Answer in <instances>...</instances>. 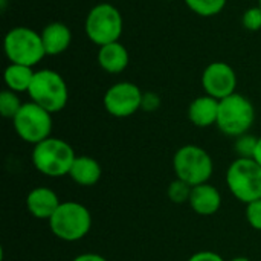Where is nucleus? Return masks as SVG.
<instances>
[{
  "instance_id": "obj_1",
  "label": "nucleus",
  "mask_w": 261,
  "mask_h": 261,
  "mask_svg": "<svg viewBox=\"0 0 261 261\" xmlns=\"http://www.w3.org/2000/svg\"><path fill=\"white\" fill-rule=\"evenodd\" d=\"M31 159L35 170L41 174L47 177H63L69 176L76 154L69 142L50 136L34 145Z\"/></svg>"
},
{
  "instance_id": "obj_2",
  "label": "nucleus",
  "mask_w": 261,
  "mask_h": 261,
  "mask_svg": "<svg viewBox=\"0 0 261 261\" xmlns=\"http://www.w3.org/2000/svg\"><path fill=\"white\" fill-rule=\"evenodd\" d=\"M49 228L63 242H80L92 228V214L83 203L61 202L55 214L49 219Z\"/></svg>"
},
{
  "instance_id": "obj_3",
  "label": "nucleus",
  "mask_w": 261,
  "mask_h": 261,
  "mask_svg": "<svg viewBox=\"0 0 261 261\" xmlns=\"http://www.w3.org/2000/svg\"><path fill=\"white\" fill-rule=\"evenodd\" d=\"M3 50L9 63L29 67H34L46 57L41 34L24 26H17L6 32L3 40Z\"/></svg>"
},
{
  "instance_id": "obj_4",
  "label": "nucleus",
  "mask_w": 261,
  "mask_h": 261,
  "mask_svg": "<svg viewBox=\"0 0 261 261\" xmlns=\"http://www.w3.org/2000/svg\"><path fill=\"white\" fill-rule=\"evenodd\" d=\"M28 95L32 102L38 104L49 113H57L66 107L69 89L58 72L52 69H41L35 72Z\"/></svg>"
},
{
  "instance_id": "obj_5",
  "label": "nucleus",
  "mask_w": 261,
  "mask_h": 261,
  "mask_svg": "<svg viewBox=\"0 0 261 261\" xmlns=\"http://www.w3.org/2000/svg\"><path fill=\"white\" fill-rule=\"evenodd\" d=\"M173 170L176 177L190 187L206 184L214 171V164L208 151L199 145H184L173 158Z\"/></svg>"
},
{
  "instance_id": "obj_6",
  "label": "nucleus",
  "mask_w": 261,
  "mask_h": 261,
  "mask_svg": "<svg viewBox=\"0 0 261 261\" xmlns=\"http://www.w3.org/2000/svg\"><path fill=\"white\" fill-rule=\"evenodd\" d=\"M84 31L89 40L98 47L119 41L124 31L122 14L110 3H98L87 12Z\"/></svg>"
},
{
  "instance_id": "obj_7",
  "label": "nucleus",
  "mask_w": 261,
  "mask_h": 261,
  "mask_svg": "<svg viewBox=\"0 0 261 261\" xmlns=\"http://www.w3.org/2000/svg\"><path fill=\"white\" fill-rule=\"evenodd\" d=\"M255 121L254 104L240 93H232L219 102V130L231 138H239L249 132Z\"/></svg>"
},
{
  "instance_id": "obj_8",
  "label": "nucleus",
  "mask_w": 261,
  "mask_h": 261,
  "mask_svg": "<svg viewBox=\"0 0 261 261\" xmlns=\"http://www.w3.org/2000/svg\"><path fill=\"white\" fill-rule=\"evenodd\" d=\"M226 185L242 203L261 199V165L254 159H236L226 171Z\"/></svg>"
},
{
  "instance_id": "obj_9",
  "label": "nucleus",
  "mask_w": 261,
  "mask_h": 261,
  "mask_svg": "<svg viewBox=\"0 0 261 261\" xmlns=\"http://www.w3.org/2000/svg\"><path fill=\"white\" fill-rule=\"evenodd\" d=\"M12 125L21 141L37 145L41 141L50 138L52 113L32 101L23 102L21 109L12 119Z\"/></svg>"
},
{
  "instance_id": "obj_10",
  "label": "nucleus",
  "mask_w": 261,
  "mask_h": 261,
  "mask_svg": "<svg viewBox=\"0 0 261 261\" xmlns=\"http://www.w3.org/2000/svg\"><path fill=\"white\" fill-rule=\"evenodd\" d=\"M144 93L130 81H121L107 89L102 98L104 109L115 118H128L142 107Z\"/></svg>"
},
{
  "instance_id": "obj_11",
  "label": "nucleus",
  "mask_w": 261,
  "mask_h": 261,
  "mask_svg": "<svg viewBox=\"0 0 261 261\" xmlns=\"http://www.w3.org/2000/svg\"><path fill=\"white\" fill-rule=\"evenodd\" d=\"M202 87L205 95H210L216 99H223L237 89V75L232 66L225 61H213L208 64L202 73Z\"/></svg>"
},
{
  "instance_id": "obj_12",
  "label": "nucleus",
  "mask_w": 261,
  "mask_h": 261,
  "mask_svg": "<svg viewBox=\"0 0 261 261\" xmlns=\"http://www.w3.org/2000/svg\"><path fill=\"white\" fill-rule=\"evenodd\" d=\"M61 200L58 199L57 193L47 187H37L29 191L26 197V208L29 214L38 220H47L55 214Z\"/></svg>"
},
{
  "instance_id": "obj_13",
  "label": "nucleus",
  "mask_w": 261,
  "mask_h": 261,
  "mask_svg": "<svg viewBox=\"0 0 261 261\" xmlns=\"http://www.w3.org/2000/svg\"><path fill=\"white\" fill-rule=\"evenodd\" d=\"M188 205L199 216H214L222 206L220 191L208 182L193 187Z\"/></svg>"
},
{
  "instance_id": "obj_14",
  "label": "nucleus",
  "mask_w": 261,
  "mask_h": 261,
  "mask_svg": "<svg viewBox=\"0 0 261 261\" xmlns=\"http://www.w3.org/2000/svg\"><path fill=\"white\" fill-rule=\"evenodd\" d=\"M40 34L46 55H60L66 52L72 43L70 28L63 21H52L46 24Z\"/></svg>"
},
{
  "instance_id": "obj_15",
  "label": "nucleus",
  "mask_w": 261,
  "mask_h": 261,
  "mask_svg": "<svg viewBox=\"0 0 261 261\" xmlns=\"http://www.w3.org/2000/svg\"><path fill=\"white\" fill-rule=\"evenodd\" d=\"M219 99L210 96V95H203L196 98L194 101H191L190 107H188V118L191 121V124H194L196 127L205 128V127H211L214 124H217V118H219Z\"/></svg>"
},
{
  "instance_id": "obj_16",
  "label": "nucleus",
  "mask_w": 261,
  "mask_h": 261,
  "mask_svg": "<svg viewBox=\"0 0 261 261\" xmlns=\"http://www.w3.org/2000/svg\"><path fill=\"white\" fill-rule=\"evenodd\" d=\"M130 55L119 41L104 44L98 49V64L107 73H121L128 66Z\"/></svg>"
},
{
  "instance_id": "obj_17",
  "label": "nucleus",
  "mask_w": 261,
  "mask_h": 261,
  "mask_svg": "<svg viewBox=\"0 0 261 261\" xmlns=\"http://www.w3.org/2000/svg\"><path fill=\"white\" fill-rule=\"evenodd\" d=\"M102 174L101 165L90 156H76L69 171V177L80 187H93Z\"/></svg>"
},
{
  "instance_id": "obj_18",
  "label": "nucleus",
  "mask_w": 261,
  "mask_h": 261,
  "mask_svg": "<svg viewBox=\"0 0 261 261\" xmlns=\"http://www.w3.org/2000/svg\"><path fill=\"white\" fill-rule=\"evenodd\" d=\"M34 75H35V70L32 67L9 63V66L5 69L3 80H5L6 89L12 90L15 93H21V92L29 90Z\"/></svg>"
},
{
  "instance_id": "obj_19",
  "label": "nucleus",
  "mask_w": 261,
  "mask_h": 261,
  "mask_svg": "<svg viewBox=\"0 0 261 261\" xmlns=\"http://www.w3.org/2000/svg\"><path fill=\"white\" fill-rule=\"evenodd\" d=\"M185 3L194 14L200 17L219 15L226 6V0H185Z\"/></svg>"
},
{
  "instance_id": "obj_20",
  "label": "nucleus",
  "mask_w": 261,
  "mask_h": 261,
  "mask_svg": "<svg viewBox=\"0 0 261 261\" xmlns=\"http://www.w3.org/2000/svg\"><path fill=\"white\" fill-rule=\"evenodd\" d=\"M23 102L20 101L18 95L9 89L2 90L0 93V113L6 119H14L18 110L21 109Z\"/></svg>"
},
{
  "instance_id": "obj_21",
  "label": "nucleus",
  "mask_w": 261,
  "mask_h": 261,
  "mask_svg": "<svg viewBox=\"0 0 261 261\" xmlns=\"http://www.w3.org/2000/svg\"><path fill=\"white\" fill-rule=\"evenodd\" d=\"M257 142H258V138H255L254 135H249V133H245V135L236 138L234 148H236L237 156L243 158V159H254Z\"/></svg>"
},
{
  "instance_id": "obj_22",
  "label": "nucleus",
  "mask_w": 261,
  "mask_h": 261,
  "mask_svg": "<svg viewBox=\"0 0 261 261\" xmlns=\"http://www.w3.org/2000/svg\"><path fill=\"white\" fill-rule=\"evenodd\" d=\"M191 190L193 187H190L188 184L176 179L174 182L170 184L168 190H167V194H168V199L173 202V203H188L190 200V196H191Z\"/></svg>"
},
{
  "instance_id": "obj_23",
  "label": "nucleus",
  "mask_w": 261,
  "mask_h": 261,
  "mask_svg": "<svg viewBox=\"0 0 261 261\" xmlns=\"http://www.w3.org/2000/svg\"><path fill=\"white\" fill-rule=\"evenodd\" d=\"M242 23L243 28H246L248 31H260L261 29V8L257 6H251L245 11L243 17H242Z\"/></svg>"
},
{
  "instance_id": "obj_24",
  "label": "nucleus",
  "mask_w": 261,
  "mask_h": 261,
  "mask_svg": "<svg viewBox=\"0 0 261 261\" xmlns=\"http://www.w3.org/2000/svg\"><path fill=\"white\" fill-rule=\"evenodd\" d=\"M246 220L251 228L261 231V199L246 205Z\"/></svg>"
},
{
  "instance_id": "obj_25",
  "label": "nucleus",
  "mask_w": 261,
  "mask_h": 261,
  "mask_svg": "<svg viewBox=\"0 0 261 261\" xmlns=\"http://www.w3.org/2000/svg\"><path fill=\"white\" fill-rule=\"evenodd\" d=\"M188 261H225L223 257H220L217 252L214 251H199L196 254H193Z\"/></svg>"
},
{
  "instance_id": "obj_26",
  "label": "nucleus",
  "mask_w": 261,
  "mask_h": 261,
  "mask_svg": "<svg viewBox=\"0 0 261 261\" xmlns=\"http://www.w3.org/2000/svg\"><path fill=\"white\" fill-rule=\"evenodd\" d=\"M158 106H159V98H158L154 93H147V95H144L142 107H144L145 110H154Z\"/></svg>"
},
{
  "instance_id": "obj_27",
  "label": "nucleus",
  "mask_w": 261,
  "mask_h": 261,
  "mask_svg": "<svg viewBox=\"0 0 261 261\" xmlns=\"http://www.w3.org/2000/svg\"><path fill=\"white\" fill-rule=\"evenodd\" d=\"M72 261H107L102 255L93 254V252H87V254H81L78 257H75Z\"/></svg>"
},
{
  "instance_id": "obj_28",
  "label": "nucleus",
  "mask_w": 261,
  "mask_h": 261,
  "mask_svg": "<svg viewBox=\"0 0 261 261\" xmlns=\"http://www.w3.org/2000/svg\"><path fill=\"white\" fill-rule=\"evenodd\" d=\"M254 161L261 165V136L258 138V142H257V148H255V153H254Z\"/></svg>"
},
{
  "instance_id": "obj_29",
  "label": "nucleus",
  "mask_w": 261,
  "mask_h": 261,
  "mask_svg": "<svg viewBox=\"0 0 261 261\" xmlns=\"http://www.w3.org/2000/svg\"><path fill=\"white\" fill-rule=\"evenodd\" d=\"M229 261H251L249 258H246V257H236V258H232V260Z\"/></svg>"
},
{
  "instance_id": "obj_30",
  "label": "nucleus",
  "mask_w": 261,
  "mask_h": 261,
  "mask_svg": "<svg viewBox=\"0 0 261 261\" xmlns=\"http://www.w3.org/2000/svg\"><path fill=\"white\" fill-rule=\"evenodd\" d=\"M258 6H260V8H261V0H258Z\"/></svg>"
},
{
  "instance_id": "obj_31",
  "label": "nucleus",
  "mask_w": 261,
  "mask_h": 261,
  "mask_svg": "<svg viewBox=\"0 0 261 261\" xmlns=\"http://www.w3.org/2000/svg\"><path fill=\"white\" fill-rule=\"evenodd\" d=\"M165 2H173V0H165Z\"/></svg>"
}]
</instances>
